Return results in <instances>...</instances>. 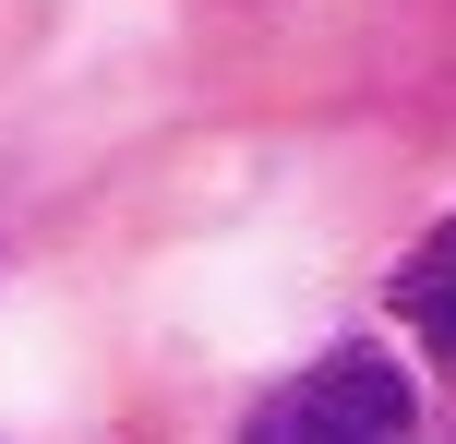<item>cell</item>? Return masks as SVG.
Returning a JSON list of instances; mask_svg holds the SVG:
<instances>
[{"label": "cell", "instance_id": "obj_1", "mask_svg": "<svg viewBox=\"0 0 456 444\" xmlns=\"http://www.w3.org/2000/svg\"><path fill=\"white\" fill-rule=\"evenodd\" d=\"M240 444H420V397H409V373H396L385 349L348 336V349L300 360V373L240 421Z\"/></svg>", "mask_w": 456, "mask_h": 444}, {"label": "cell", "instance_id": "obj_2", "mask_svg": "<svg viewBox=\"0 0 456 444\" xmlns=\"http://www.w3.org/2000/svg\"><path fill=\"white\" fill-rule=\"evenodd\" d=\"M396 312L420 325V349H444V360H456V216L420 240L409 264H396Z\"/></svg>", "mask_w": 456, "mask_h": 444}]
</instances>
